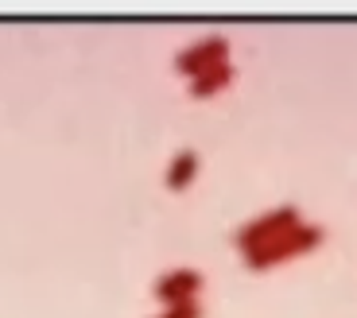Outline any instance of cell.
Listing matches in <instances>:
<instances>
[{"label":"cell","mask_w":357,"mask_h":318,"mask_svg":"<svg viewBox=\"0 0 357 318\" xmlns=\"http://www.w3.org/2000/svg\"><path fill=\"white\" fill-rule=\"evenodd\" d=\"M322 245H326V225H319V221H299L295 229L280 233L276 241H268V245L245 252L241 264L249 268V272H268V268L291 264V260H299V257H311L314 248H322Z\"/></svg>","instance_id":"6da1fadb"},{"label":"cell","mask_w":357,"mask_h":318,"mask_svg":"<svg viewBox=\"0 0 357 318\" xmlns=\"http://www.w3.org/2000/svg\"><path fill=\"white\" fill-rule=\"evenodd\" d=\"M299 221H303L299 206H291V202L272 206V210H264V213H257V218H249L245 225H237V233H233V248H237V252L245 257V252H252V248L268 245V241H276L280 233L295 229Z\"/></svg>","instance_id":"7a4b0ae2"},{"label":"cell","mask_w":357,"mask_h":318,"mask_svg":"<svg viewBox=\"0 0 357 318\" xmlns=\"http://www.w3.org/2000/svg\"><path fill=\"white\" fill-rule=\"evenodd\" d=\"M229 51H233L229 36H202V39H195V43L183 47V51L171 59V66H175L178 78L195 82L198 74H206V70H214V66H225V62H233Z\"/></svg>","instance_id":"3957f363"},{"label":"cell","mask_w":357,"mask_h":318,"mask_svg":"<svg viewBox=\"0 0 357 318\" xmlns=\"http://www.w3.org/2000/svg\"><path fill=\"white\" fill-rule=\"evenodd\" d=\"M206 292V275L198 268H167L152 280V299L163 307H175V303H195Z\"/></svg>","instance_id":"277c9868"},{"label":"cell","mask_w":357,"mask_h":318,"mask_svg":"<svg viewBox=\"0 0 357 318\" xmlns=\"http://www.w3.org/2000/svg\"><path fill=\"white\" fill-rule=\"evenodd\" d=\"M198 171H202V151L198 148H178L175 156L167 159V167H163V190L187 195L190 186H195Z\"/></svg>","instance_id":"5b68a950"},{"label":"cell","mask_w":357,"mask_h":318,"mask_svg":"<svg viewBox=\"0 0 357 318\" xmlns=\"http://www.w3.org/2000/svg\"><path fill=\"white\" fill-rule=\"evenodd\" d=\"M233 82H237V66L225 62V66H214V70L198 74L195 82H187V98L190 101H210V98H218V93H225Z\"/></svg>","instance_id":"8992f818"},{"label":"cell","mask_w":357,"mask_h":318,"mask_svg":"<svg viewBox=\"0 0 357 318\" xmlns=\"http://www.w3.org/2000/svg\"><path fill=\"white\" fill-rule=\"evenodd\" d=\"M152 318H206V307H202V299H195V303H175V307H160Z\"/></svg>","instance_id":"52a82bcc"}]
</instances>
